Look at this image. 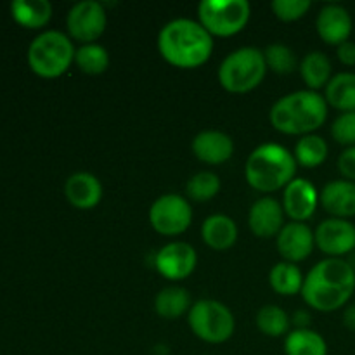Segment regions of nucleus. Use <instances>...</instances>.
Segmentation results:
<instances>
[{"instance_id":"nucleus-1","label":"nucleus","mask_w":355,"mask_h":355,"mask_svg":"<svg viewBox=\"0 0 355 355\" xmlns=\"http://www.w3.org/2000/svg\"><path fill=\"white\" fill-rule=\"evenodd\" d=\"M355 291V270L347 260L326 259L315 263L304 279L302 297L319 312H333L349 304Z\"/></svg>"},{"instance_id":"nucleus-2","label":"nucleus","mask_w":355,"mask_h":355,"mask_svg":"<svg viewBox=\"0 0 355 355\" xmlns=\"http://www.w3.org/2000/svg\"><path fill=\"white\" fill-rule=\"evenodd\" d=\"M158 51L168 64L180 69H194L210 59L214 38L201 23L179 17L159 30Z\"/></svg>"},{"instance_id":"nucleus-3","label":"nucleus","mask_w":355,"mask_h":355,"mask_svg":"<svg viewBox=\"0 0 355 355\" xmlns=\"http://www.w3.org/2000/svg\"><path fill=\"white\" fill-rule=\"evenodd\" d=\"M270 123L281 134L309 135L321 128L328 118L324 96L314 90H297L283 96L270 107Z\"/></svg>"},{"instance_id":"nucleus-4","label":"nucleus","mask_w":355,"mask_h":355,"mask_svg":"<svg viewBox=\"0 0 355 355\" xmlns=\"http://www.w3.org/2000/svg\"><path fill=\"white\" fill-rule=\"evenodd\" d=\"M297 173V159L284 146L267 142L253 149L245 165L250 186L260 193H274L286 187Z\"/></svg>"},{"instance_id":"nucleus-5","label":"nucleus","mask_w":355,"mask_h":355,"mask_svg":"<svg viewBox=\"0 0 355 355\" xmlns=\"http://www.w3.org/2000/svg\"><path fill=\"white\" fill-rule=\"evenodd\" d=\"M75 47L68 35L49 30L33 38L28 47V64L42 78H58L64 75L75 61Z\"/></svg>"},{"instance_id":"nucleus-6","label":"nucleus","mask_w":355,"mask_h":355,"mask_svg":"<svg viewBox=\"0 0 355 355\" xmlns=\"http://www.w3.org/2000/svg\"><path fill=\"white\" fill-rule=\"evenodd\" d=\"M267 64L263 52L255 47H241L225 55L218 68V82L227 92L246 94L266 78Z\"/></svg>"},{"instance_id":"nucleus-7","label":"nucleus","mask_w":355,"mask_h":355,"mask_svg":"<svg viewBox=\"0 0 355 355\" xmlns=\"http://www.w3.org/2000/svg\"><path fill=\"white\" fill-rule=\"evenodd\" d=\"M252 7L246 0H201L200 23L211 37H232L248 24Z\"/></svg>"},{"instance_id":"nucleus-8","label":"nucleus","mask_w":355,"mask_h":355,"mask_svg":"<svg viewBox=\"0 0 355 355\" xmlns=\"http://www.w3.org/2000/svg\"><path fill=\"white\" fill-rule=\"evenodd\" d=\"M194 335L207 343H224L234 335L236 321L229 307L217 300H198L187 315Z\"/></svg>"},{"instance_id":"nucleus-9","label":"nucleus","mask_w":355,"mask_h":355,"mask_svg":"<svg viewBox=\"0 0 355 355\" xmlns=\"http://www.w3.org/2000/svg\"><path fill=\"white\" fill-rule=\"evenodd\" d=\"M193 208L186 198L175 193L163 194L149 208L151 227L162 236H179L189 229Z\"/></svg>"},{"instance_id":"nucleus-10","label":"nucleus","mask_w":355,"mask_h":355,"mask_svg":"<svg viewBox=\"0 0 355 355\" xmlns=\"http://www.w3.org/2000/svg\"><path fill=\"white\" fill-rule=\"evenodd\" d=\"M107 24L106 9L96 0H83L75 3L66 16L68 33L75 40L85 44H96L97 38L104 33Z\"/></svg>"},{"instance_id":"nucleus-11","label":"nucleus","mask_w":355,"mask_h":355,"mask_svg":"<svg viewBox=\"0 0 355 355\" xmlns=\"http://www.w3.org/2000/svg\"><path fill=\"white\" fill-rule=\"evenodd\" d=\"M315 245L329 259H340L355 250V225L347 218H326L314 232Z\"/></svg>"},{"instance_id":"nucleus-12","label":"nucleus","mask_w":355,"mask_h":355,"mask_svg":"<svg viewBox=\"0 0 355 355\" xmlns=\"http://www.w3.org/2000/svg\"><path fill=\"white\" fill-rule=\"evenodd\" d=\"M198 255L191 245L184 241H173L163 246L156 253L155 266L163 277L170 281H184L194 272Z\"/></svg>"},{"instance_id":"nucleus-13","label":"nucleus","mask_w":355,"mask_h":355,"mask_svg":"<svg viewBox=\"0 0 355 355\" xmlns=\"http://www.w3.org/2000/svg\"><path fill=\"white\" fill-rule=\"evenodd\" d=\"M319 193L307 179H293L283 194V210L293 222H305L318 208Z\"/></svg>"},{"instance_id":"nucleus-14","label":"nucleus","mask_w":355,"mask_h":355,"mask_svg":"<svg viewBox=\"0 0 355 355\" xmlns=\"http://www.w3.org/2000/svg\"><path fill=\"white\" fill-rule=\"evenodd\" d=\"M315 238L304 222H290L284 224L281 232L277 234V250L283 257L284 262H302L314 252Z\"/></svg>"},{"instance_id":"nucleus-15","label":"nucleus","mask_w":355,"mask_h":355,"mask_svg":"<svg viewBox=\"0 0 355 355\" xmlns=\"http://www.w3.org/2000/svg\"><path fill=\"white\" fill-rule=\"evenodd\" d=\"M319 37L328 45H336L347 42L352 33V16L340 3H328L322 7L315 19Z\"/></svg>"},{"instance_id":"nucleus-16","label":"nucleus","mask_w":355,"mask_h":355,"mask_svg":"<svg viewBox=\"0 0 355 355\" xmlns=\"http://www.w3.org/2000/svg\"><path fill=\"white\" fill-rule=\"evenodd\" d=\"M248 224L257 238H274L284 227L283 207L270 196L260 198L250 208Z\"/></svg>"},{"instance_id":"nucleus-17","label":"nucleus","mask_w":355,"mask_h":355,"mask_svg":"<svg viewBox=\"0 0 355 355\" xmlns=\"http://www.w3.org/2000/svg\"><path fill=\"white\" fill-rule=\"evenodd\" d=\"M193 153L200 162L208 165H220L231 159L234 153V142L220 130H205L193 139Z\"/></svg>"},{"instance_id":"nucleus-18","label":"nucleus","mask_w":355,"mask_h":355,"mask_svg":"<svg viewBox=\"0 0 355 355\" xmlns=\"http://www.w3.org/2000/svg\"><path fill=\"white\" fill-rule=\"evenodd\" d=\"M322 208L335 218H349L355 215V182L352 180H333L319 193Z\"/></svg>"},{"instance_id":"nucleus-19","label":"nucleus","mask_w":355,"mask_h":355,"mask_svg":"<svg viewBox=\"0 0 355 355\" xmlns=\"http://www.w3.org/2000/svg\"><path fill=\"white\" fill-rule=\"evenodd\" d=\"M66 200L78 210H90L99 205L103 198V186L92 173L78 172L68 177L64 184Z\"/></svg>"},{"instance_id":"nucleus-20","label":"nucleus","mask_w":355,"mask_h":355,"mask_svg":"<svg viewBox=\"0 0 355 355\" xmlns=\"http://www.w3.org/2000/svg\"><path fill=\"white\" fill-rule=\"evenodd\" d=\"M201 236L207 246L215 252H225L238 239V225L227 215H210L201 225Z\"/></svg>"},{"instance_id":"nucleus-21","label":"nucleus","mask_w":355,"mask_h":355,"mask_svg":"<svg viewBox=\"0 0 355 355\" xmlns=\"http://www.w3.org/2000/svg\"><path fill=\"white\" fill-rule=\"evenodd\" d=\"M10 14L23 28L38 30L51 21L52 6L47 0H14L10 3Z\"/></svg>"},{"instance_id":"nucleus-22","label":"nucleus","mask_w":355,"mask_h":355,"mask_svg":"<svg viewBox=\"0 0 355 355\" xmlns=\"http://www.w3.org/2000/svg\"><path fill=\"white\" fill-rule=\"evenodd\" d=\"M324 99L328 106L342 113L355 111V73L343 71L333 76L326 85Z\"/></svg>"},{"instance_id":"nucleus-23","label":"nucleus","mask_w":355,"mask_h":355,"mask_svg":"<svg viewBox=\"0 0 355 355\" xmlns=\"http://www.w3.org/2000/svg\"><path fill=\"white\" fill-rule=\"evenodd\" d=\"M331 71V61H329L328 55L321 51L309 52L304 58V61L300 62L302 78H304V82L309 85V90H314V92H318L319 89L328 85L329 80L333 78Z\"/></svg>"},{"instance_id":"nucleus-24","label":"nucleus","mask_w":355,"mask_h":355,"mask_svg":"<svg viewBox=\"0 0 355 355\" xmlns=\"http://www.w3.org/2000/svg\"><path fill=\"white\" fill-rule=\"evenodd\" d=\"M191 295L182 286L163 288L155 298L156 314L163 319H177L191 311Z\"/></svg>"},{"instance_id":"nucleus-25","label":"nucleus","mask_w":355,"mask_h":355,"mask_svg":"<svg viewBox=\"0 0 355 355\" xmlns=\"http://www.w3.org/2000/svg\"><path fill=\"white\" fill-rule=\"evenodd\" d=\"M286 355H328V345L319 333L309 328H298L288 333L284 340Z\"/></svg>"},{"instance_id":"nucleus-26","label":"nucleus","mask_w":355,"mask_h":355,"mask_svg":"<svg viewBox=\"0 0 355 355\" xmlns=\"http://www.w3.org/2000/svg\"><path fill=\"white\" fill-rule=\"evenodd\" d=\"M304 279L305 277L302 270L291 262L276 263L269 274L270 288L283 297H293V295L302 293Z\"/></svg>"},{"instance_id":"nucleus-27","label":"nucleus","mask_w":355,"mask_h":355,"mask_svg":"<svg viewBox=\"0 0 355 355\" xmlns=\"http://www.w3.org/2000/svg\"><path fill=\"white\" fill-rule=\"evenodd\" d=\"M295 159L304 168H315L328 158V144L321 135H304L295 146Z\"/></svg>"},{"instance_id":"nucleus-28","label":"nucleus","mask_w":355,"mask_h":355,"mask_svg":"<svg viewBox=\"0 0 355 355\" xmlns=\"http://www.w3.org/2000/svg\"><path fill=\"white\" fill-rule=\"evenodd\" d=\"M75 62L87 75H101L110 66V52L99 44H85L76 49Z\"/></svg>"},{"instance_id":"nucleus-29","label":"nucleus","mask_w":355,"mask_h":355,"mask_svg":"<svg viewBox=\"0 0 355 355\" xmlns=\"http://www.w3.org/2000/svg\"><path fill=\"white\" fill-rule=\"evenodd\" d=\"M257 328L270 338L284 336L290 329V318L277 305H266L257 314Z\"/></svg>"},{"instance_id":"nucleus-30","label":"nucleus","mask_w":355,"mask_h":355,"mask_svg":"<svg viewBox=\"0 0 355 355\" xmlns=\"http://www.w3.org/2000/svg\"><path fill=\"white\" fill-rule=\"evenodd\" d=\"M220 191V179L214 172H200L186 184V193L194 201H208Z\"/></svg>"},{"instance_id":"nucleus-31","label":"nucleus","mask_w":355,"mask_h":355,"mask_svg":"<svg viewBox=\"0 0 355 355\" xmlns=\"http://www.w3.org/2000/svg\"><path fill=\"white\" fill-rule=\"evenodd\" d=\"M263 59H266L267 69H272L279 75H288L297 69V55L288 45L284 44H270L263 51Z\"/></svg>"},{"instance_id":"nucleus-32","label":"nucleus","mask_w":355,"mask_h":355,"mask_svg":"<svg viewBox=\"0 0 355 355\" xmlns=\"http://www.w3.org/2000/svg\"><path fill=\"white\" fill-rule=\"evenodd\" d=\"M312 7L311 0H274L270 9L281 21H297Z\"/></svg>"},{"instance_id":"nucleus-33","label":"nucleus","mask_w":355,"mask_h":355,"mask_svg":"<svg viewBox=\"0 0 355 355\" xmlns=\"http://www.w3.org/2000/svg\"><path fill=\"white\" fill-rule=\"evenodd\" d=\"M331 135L338 144L352 148L355 146V111L342 113L331 125Z\"/></svg>"},{"instance_id":"nucleus-34","label":"nucleus","mask_w":355,"mask_h":355,"mask_svg":"<svg viewBox=\"0 0 355 355\" xmlns=\"http://www.w3.org/2000/svg\"><path fill=\"white\" fill-rule=\"evenodd\" d=\"M338 170L345 180H352L355 182V146L347 148L345 151L340 155L338 158Z\"/></svg>"},{"instance_id":"nucleus-35","label":"nucleus","mask_w":355,"mask_h":355,"mask_svg":"<svg viewBox=\"0 0 355 355\" xmlns=\"http://www.w3.org/2000/svg\"><path fill=\"white\" fill-rule=\"evenodd\" d=\"M336 55H338L340 62L345 66H354L355 64V42H343L336 47Z\"/></svg>"},{"instance_id":"nucleus-36","label":"nucleus","mask_w":355,"mask_h":355,"mask_svg":"<svg viewBox=\"0 0 355 355\" xmlns=\"http://www.w3.org/2000/svg\"><path fill=\"white\" fill-rule=\"evenodd\" d=\"M343 324L355 333V304H350L343 312Z\"/></svg>"},{"instance_id":"nucleus-37","label":"nucleus","mask_w":355,"mask_h":355,"mask_svg":"<svg viewBox=\"0 0 355 355\" xmlns=\"http://www.w3.org/2000/svg\"><path fill=\"white\" fill-rule=\"evenodd\" d=\"M293 322L298 326V328H307L309 322H311V315L305 311H298L297 314L293 315Z\"/></svg>"}]
</instances>
